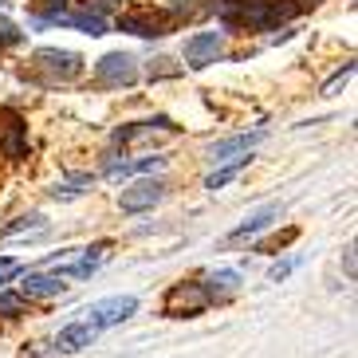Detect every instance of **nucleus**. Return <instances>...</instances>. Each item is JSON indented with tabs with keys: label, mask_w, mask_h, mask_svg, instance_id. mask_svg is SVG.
I'll use <instances>...</instances> for the list:
<instances>
[{
	"label": "nucleus",
	"mask_w": 358,
	"mask_h": 358,
	"mask_svg": "<svg viewBox=\"0 0 358 358\" xmlns=\"http://www.w3.org/2000/svg\"><path fill=\"white\" fill-rule=\"evenodd\" d=\"M264 138V130H252V134H236V138H224V142H217V146H209V158L213 162H224L232 158V154H248V150L256 146Z\"/></svg>",
	"instance_id": "nucleus-10"
},
{
	"label": "nucleus",
	"mask_w": 358,
	"mask_h": 358,
	"mask_svg": "<svg viewBox=\"0 0 358 358\" xmlns=\"http://www.w3.org/2000/svg\"><path fill=\"white\" fill-rule=\"evenodd\" d=\"M236 287H241V275L232 272V268H221V272H213L209 275V292H236Z\"/></svg>",
	"instance_id": "nucleus-18"
},
{
	"label": "nucleus",
	"mask_w": 358,
	"mask_h": 358,
	"mask_svg": "<svg viewBox=\"0 0 358 358\" xmlns=\"http://www.w3.org/2000/svg\"><path fill=\"white\" fill-rule=\"evenodd\" d=\"M0 40H4V36H0Z\"/></svg>",
	"instance_id": "nucleus-26"
},
{
	"label": "nucleus",
	"mask_w": 358,
	"mask_h": 358,
	"mask_svg": "<svg viewBox=\"0 0 358 358\" xmlns=\"http://www.w3.org/2000/svg\"><path fill=\"white\" fill-rule=\"evenodd\" d=\"M224 52V40L221 32H197L185 40V64L189 67H209L217 64V55Z\"/></svg>",
	"instance_id": "nucleus-6"
},
{
	"label": "nucleus",
	"mask_w": 358,
	"mask_h": 358,
	"mask_svg": "<svg viewBox=\"0 0 358 358\" xmlns=\"http://www.w3.org/2000/svg\"><path fill=\"white\" fill-rule=\"evenodd\" d=\"M118 28L130 32V36H166L169 16H166V12H154V8H138V12L118 16Z\"/></svg>",
	"instance_id": "nucleus-7"
},
{
	"label": "nucleus",
	"mask_w": 358,
	"mask_h": 358,
	"mask_svg": "<svg viewBox=\"0 0 358 358\" xmlns=\"http://www.w3.org/2000/svg\"><path fill=\"white\" fill-rule=\"evenodd\" d=\"M248 169V158H236V162H229V166H221V169H213L209 178H205V189H224L229 181H236Z\"/></svg>",
	"instance_id": "nucleus-13"
},
{
	"label": "nucleus",
	"mask_w": 358,
	"mask_h": 358,
	"mask_svg": "<svg viewBox=\"0 0 358 358\" xmlns=\"http://www.w3.org/2000/svg\"><path fill=\"white\" fill-rule=\"evenodd\" d=\"M106 252H110V244H106V241H103V244H95V248H87L83 260H79V264L71 268V275H79V280H83V275H91V272L99 268V264L106 260Z\"/></svg>",
	"instance_id": "nucleus-17"
},
{
	"label": "nucleus",
	"mask_w": 358,
	"mask_h": 358,
	"mask_svg": "<svg viewBox=\"0 0 358 358\" xmlns=\"http://www.w3.org/2000/svg\"><path fill=\"white\" fill-rule=\"evenodd\" d=\"M166 158H134V162H106V178H134V173H150V169H162Z\"/></svg>",
	"instance_id": "nucleus-11"
},
{
	"label": "nucleus",
	"mask_w": 358,
	"mask_h": 358,
	"mask_svg": "<svg viewBox=\"0 0 358 358\" xmlns=\"http://www.w3.org/2000/svg\"><path fill=\"white\" fill-rule=\"evenodd\" d=\"M350 75H355V64H347V67H343V71H338L335 79H331V83L323 87V95H335L338 87H343V83H347V79H350Z\"/></svg>",
	"instance_id": "nucleus-20"
},
{
	"label": "nucleus",
	"mask_w": 358,
	"mask_h": 358,
	"mask_svg": "<svg viewBox=\"0 0 358 358\" xmlns=\"http://www.w3.org/2000/svg\"><path fill=\"white\" fill-rule=\"evenodd\" d=\"M52 20L75 24V28H83V32H91V36H103V32H106V20L99 16V12H79V16H59V12H55Z\"/></svg>",
	"instance_id": "nucleus-15"
},
{
	"label": "nucleus",
	"mask_w": 358,
	"mask_h": 358,
	"mask_svg": "<svg viewBox=\"0 0 358 358\" xmlns=\"http://www.w3.org/2000/svg\"><path fill=\"white\" fill-rule=\"evenodd\" d=\"M347 275L355 280V244H347Z\"/></svg>",
	"instance_id": "nucleus-24"
},
{
	"label": "nucleus",
	"mask_w": 358,
	"mask_h": 358,
	"mask_svg": "<svg viewBox=\"0 0 358 358\" xmlns=\"http://www.w3.org/2000/svg\"><path fill=\"white\" fill-rule=\"evenodd\" d=\"M209 303H213V292L205 284H173L166 295V315L169 319H189V315H201Z\"/></svg>",
	"instance_id": "nucleus-1"
},
{
	"label": "nucleus",
	"mask_w": 358,
	"mask_h": 358,
	"mask_svg": "<svg viewBox=\"0 0 358 358\" xmlns=\"http://www.w3.org/2000/svg\"><path fill=\"white\" fill-rule=\"evenodd\" d=\"M95 79H99L103 87H130V83L138 79L134 55H127V52L103 55V59H99V67H95Z\"/></svg>",
	"instance_id": "nucleus-4"
},
{
	"label": "nucleus",
	"mask_w": 358,
	"mask_h": 358,
	"mask_svg": "<svg viewBox=\"0 0 358 358\" xmlns=\"http://www.w3.org/2000/svg\"><path fill=\"white\" fill-rule=\"evenodd\" d=\"M162 197H166V185L154 181V178H142V181H134L130 189H122L118 205H122V213H146V209H154Z\"/></svg>",
	"instance_id": "nucleus-5"
},
{
	"label": "nucleus",
	"mask_w": 358,
	"mask_h": 358,
	"mask_svg": "<svg viewBox=\"0 0 358 358\" xmlns=\"http://www.w3.org/2000/svg\"><path fill=\"white\" fill-rule=\"evenodd\" d=\"M0 154H4V158H24V154H28V146H24V127H20V118H12V127L4 130V142H0Z\"/></svg>",
	"instance_id": "nucleus-14"
},
{
	"label": "nucleus",
	"mask_w": 358,
	"mask_h": 358,
	"mask_svg": "<svg viewBox=\"0 0 358 358\" xmlns=\"http://www.w3.org/2000/svg\"><path fill=\"white\" fill-rule=\"evenodd\" d=\"M36 71L48 75L52 83H71L75 75L83 71V59L75 52H59V48H43L36 52Z\"/></svg>",
	"instance_id": "nucleus-2"
},
{
	"label": "nucleus",
	"mask_w": 358,
	"mask_h": 358,
	"mask_svg": "<svg viewBox=\"0 0 358 358\" xmlns=\"http://www.w3.org/2000/svg\"><path fill=\"white\" fill-rule=\"evenodd\" d=\"M87 189H91V178H87V173H75V178L55 181L52 197H59V201H71V197H79V193H87Z\"/></svg>",
	"instance_id": "nucleus-16"
},
{
	"label": "nucleus",
	"mask_w": 358,
	"mask_h": 358,
	"mask_svg": "<svg viewBox=\"0 0 358 358\" xmlns=\"http://www.w3.org/2000/svg\"><path fill=\"white\" fill-rule=\"evenodd\" d=\"M138 299L134 295H110V299H99L91 311H87V323L95 327V331H106V327H118L122 319L134 315Z\"/></svg>",
	"instance_id": "nucleus-3"
},
{
	"label": "nucleus",
	"mask_w": 358,
	"mask_h": 358,
	"mask_svg": "<svg viewBox=\"0 0 358 358\" xmlns=\"http://www.w3.org/2000/svg\"><path fill=\"white\" fill-rule=\"evenodd\" d=\"M275 217H280V205H268V209L252 213V217H248V221H244L241 229H232V236H229V241H232V244H236V241H248V236H256L260 229H268V224H272Z\"/></svg>",
	"instance_id": "nucleus-12"
},
{
	"label": "nucleus",
	"mask_w": 358,
	"mask_h": 358,
	"mask_svg": "<svg viewBox=\"0 0 358 358\" xmlns=\"http://www.w3.org/2000/svg\"><path fill=\"white\" fill-rule=\"evenodd\" d=\"M24 299H16V295H0V311H20Z\"/></svg>",
	"instance_id": "nucleus-22"
},
{
	"label": "nucleus",
	"mask_w": 358,
	"mask_h": 358,
	"mask_svg": "<svg viewBox=\"0 0 358 358\" xmlns=\"http://www.w3.org/2000/svg\"><path fill=\"white\" fill-rule=\"evenodd\" d=\"M64 292H67V284L59 275H43V272L24 275V284H20L24 299H52V295H64Z\"/></svg>",
	"instance_id": "nucleus-9"
},
{
	"label": "nucleus",
	"mask_w": 358,
	"mask_h": 358,
	"mask_svg": "<svg viewBox=\"0 0 358 358\" xmlns=\"http://www.w3.org/2000/svg\"><path fill=\"white\" fill-rule=\"evenodd\" d=\"M95 327L87 323H71V327H64V331H59V335H55V343H52V355L55 358H64V355H75V350H83V347H91V343H95Z\"/></svg>",
	"instance_id": "nucleus-8"
},
{
	"label": "nucleus",
	"mask_w": 358,
	"mask_h": 358,
	"mask_svg": "<svg viewBox=\"0 0 358 358\" xmlns=\"http://www.w3.org/2000/svg\"><path fill=\"white\" fill-rule=\"evenodd\" d=\"M173 4H189V0H173Z\"/></svg>",
	"instance_id": "nucleus-25"
},
{
	"label": "nucleus",
	"mask_w": 358,
	"mask_h": 358,
	"mask_svg": "<svg viewBox=\"0 0 358 358\" xmlns=\"http://www.w3.org/2000/svg\"><path fill=\"white\" fill-rule=\"evenodd\" d=\"M16 272H20V264L16 260H0V287H4V280H12Z\"/></svg>",
	"instance_id": "nucleus-21"
},
{
	"label": "nucleus",
	"mask_w": 358,
	"mask_h": 358,
	"mask_svg": "<svg viewBox=\"0 0 358 358\" xmlns=\"http://www.w3.org/2000/svg\"><path fill=\"white\" fill-rule=\"evenodd\" d=\"M48 224H43L40 213H32V217H20V221H12L8 229H4V236H20V232H43Z\"/></svg>",
	"instance_id": "nucleus-19"
},
{
	"label": "nucleus",
	"mask_w": 358,
	"mask_h": 358,
	"mask_svg": "<svg viewBox=\"0 0 358 358\" xmlns=\"http://www.w3.org/2000/svg\"><path fill=\"white\" fill-rule=\"evenodd\" d=\"M292 268H295V260H287V264H275V268H272V280L280 284V280H284V275L292 272Z\"/></svg>",
	"instance_id": "nucleus-23"
}]
</instances>
